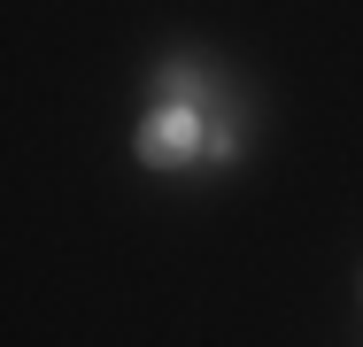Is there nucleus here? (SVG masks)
<instances>
[{
    "label": "nucleus",
    "instance_id": "obj_1",
    "mask_svg": "<svg viewBox=\"0 0 363 347\" xmlns=\"http://www.w3.org/2000/svg\"><path fill=\"white\" fill-rule=\"evenodd\" d=\"M209 139H201V116L194 108H155L140 124V162H155V170H170V162H194Z\"/></svg>",
    "mask_w": 363,
    "mask_h": 347
}]
</instances>
